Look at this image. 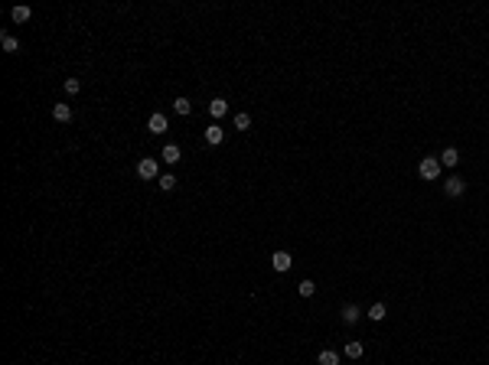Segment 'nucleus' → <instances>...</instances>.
<instances>
[{"label":"nucleus","mask_w":489,"mask_h":365,"mask_svg":"<svg viewBox=\"0 0 489 365\" xmlns=\"http://www.w3.org/2000/svg\"><path fill=\"white\" fill-rule=\"evenodd\" d=\"M271 264H274V271H281V274H284V271H291L294 258H291L287 251H274V254H271Z\"/></svg>","instance_id":"3"},{"label":"nucleus","mask_w":489,"mask_h":365,"mask_svg":"<svg viewBox=\"0 0 489 365\" xmlns=\"http://www.w3.org/2000/svg\"><path fill=\"white\" fill-rule=\"evenodd\" d=\"M0 43H4V52H20V43L10 36V33H4V36H0Z\"/></svg>","instance_id":"14"},{"label":"nucleus","mask_w":489,"mask_h":365,"mask_svg":"<svg viewBox=\"0 0 489 365\" xmlns=\"http://www.w3.org/2000/svg\"><path fill=\"white\" fill-rule=\"evenodd\" d=\"M62 88H65L68 95H79V88H82V85H79V79H65V82H62Z\"/></svg>","instance_id":"21"},{"label":"nucleus","mask_w":489,"mask_h":365,"mask_svg":"<svg viewBox=\"0 0 489 365\" xmlns=\"http://www.w3.org/2000/svg\"><path fill=\"white\" fill-rule=\"evenodd\" d=\"M160 157H163V163H176V160H180V147H176V143H167Z\"/></svg>","instance_id":"10"},{"label":"nucleus","mask_w":489,"mask_h":365,"mask_svg":"<svg viewBox=\"0 0 489 365\" xmlns=\"http://www.w3.org/2000/svg\"><path fill=\"white\" fill-rule=\"evenodd\" d=\"M222 137H225V130L219 127V124H209V127H205V140H209L212 147H216V143H222Z\"/></svg>","instance_id":"6"},{"label":"nucleus","mask_w":489,"mask_h":365,"mask_svg":"<svg viewBox=\"0 0 489 365\" xmlns=\"http://www.w3.org/2000/svg\"><path fill=\"white\" fill-rule=\"evenodd\" d=\"M320 365H339V355H336L333 349H323V352H320Z\"/></svg>","instance_id":"15"},{"label":"nucleus","mask_w":489,"mask_h":365,"mask_svg":"<svg viewBox=\"0 0 489 365\" xmlns=\"http://www.w3.org/2000/svg\"><path fill=\"white\" fill-rule=\"evenodd\" d=\"M385 313H388V310H385V304H372V307H369V320H375V323H382Z\"/></svg>","instance_id":"13"},{"label":"nucleus","mask_w":489,"mask_h":365,"mask_svg":"<svg viewBox=\"0 0 489 365\" xmlns=\"http://www.w3.org/2000/svg\"><path fill=\"white\" fill-rule=\"evenodd\" d=\"M362 352H366V349H362V342H349V346H346V355H349V359H362Z\"/></svg>","instance_id":"18"},{"label":"nucleus","mask_w":489,"mask_h":365,"mask_svg":"<svg viewBox=\"0 0 489 365\" xmlns=\"http://www.w3.org/2000/svg\"><path fill=\"white\" fill-rule=\"evenodd\" d=\"M225 111H229L225 98H212L209 101V114H212V118H225Z\"/></svg>","instance_id":"8"},{"label":"nucleus","mask_w":489,"mask_h":365,"mask_svg":"<svg viewBox=\"0 0 489 365\" xmlns=\"http://www.w3.org/2000/svg\"><path fill=\"white\" fill-rule=\"evenodd\" d=\"M463 189H466V183L460 180V176H447V180H444V192H447V196H463Z\"/></svg>","instance_id":"4"},{"label":"nucleus","mask_w":489,"mask_h":365,"mask_svg":"<svg viewBox=\"0 0 489 365\" xmlns=\"http://www.w3.org/2000/svg\"><path fill=\"white\" fill-rule=\"evenodd\" d=\"M460 163V154H457V147H447L444 154H440V167H457Z\"/></svg>","instance_id":"7"},{"label":"nucleus","mask_w":489,"mask_h":365,"mask_svg":"<svg viewBox=\"0 0 489 365\" xmlns=\"http://www.w3.org/2000/svg\"><path fill=\"white\" fill-rule=\"evenodd\" d=\"M251 127V118H248V114L242 111V114H235V130H248Z\"/></svg>","instance_id":"20"},{"label":"nucleus","mask_w":489,"mask_h":365,"mask_svg":"<svg viewBox=\"0 0 489 365\" xmlns=\"http://www.w3.org/2000/svg\"><path fill=\"white\" fill-rule=\"evenodd\" d=\"M356 320H359V307H356V304H346V307H342V323H346V326H353Z\"/></svg>","instance_id":"9"},{"label":"nucleus","mask_w":489,"mask_h":365,"mask_svg":"<svg viewBox=\"0 0 489 365\" xmlns=\"http://www.w3.org/2000/svg\"><path fill=\"white\" fill-rule=\"evenodd\" d=\"M137 176H141V180H160V167H157L154 157H147V160L137 163Z\"/></svg>","instance_id":"1"},{"label":"nucleus","mask_w":489,"mask_h":365,"mask_svg":"<svg viewBox=\"0 0 489 365\" xmlns=\"http://www.w3.org/2000/svg\"><path fill=\"white\" fill-rule=\"evenodd\" d=\"M10 17H13V23H26L30 20V7H13Z\"/></svg>","instance_id":"12"},{"label":"nucleus","mask_w":489,"mask_h":365,"mask_svg":"<svg viewBox=\"0 0 489 365\" xmlns=\"http://www.w3.org/2000/svg\"><path fill=\"white\" fill-rule=\"evenodd\" d=\"M173 108H176V114H189V111H192L189 98H176V101H173Z\"/></svg>","instance_id":"19"},{"label":"nucleus","mask_w":489,"mask_h":365,"mask_svg":"<svg viewBox=\"0 0 489 365\" xmlns=\"http://www.w3.org/2000/svg\"><path fill=\"white\" fill-rule=\"evenodd\" d=\"M157 183H160V189H173V186H176V176L173 173H160V180H157Z\"/></svg>","instance_id":"17"},{"label":"nucleus","mask_w":489,"mask_h":365,"mask_svg":"<svg viewBox=\"0 0 489 365\" xmlns=\"http://www.w3.org/2000/svg\"><path fill=\"white\" fill-rule=\"evenodd\" d=\"M52 118H56V121H72V108H68V105H56V108H52Z\"/></svg>","instance_id":"11"},{"label":"nucleus","mask_w":489,"mask_h":365,"mask_svg":"<svg viewBox=\"0 0 489 365\" xmlns=\"http://www.w3.org/2000/svg\"><path fill=\"white\" fill-rule=\"evenodd\" d=\"M297 290H300V297H313V294H316V284H313V280H300Z\"/></svg>","instance_id":"16"},{"label":"nucleus","mask_w":489,"mask_h":365,"mask_svg":"<svg viewBox=\"0 0 489 365\" xmlns=\"http://www.w3.org/2000/svg\"><path fill=\"white\" fill-rule=\"evenodd\" d=\"M147 127H150V134H163V130H167V114H160V111L150 114V124H147Z\"/></svg>","instance_id":"5"},{"label":"nucleus","mask_w":489,"mask_h":365,"mask_svg":"<svg viewBox=\"0 0 489 365\" xmlns=\"http://www.w3.org/2000/svg\"><path fill=\"white\" fill-rule=\"evenodd\" d=\"M417 173H421L424 180H437V176H440V160H437V157H424L421 167H417Z\"/></svg>","instance_id":"2"}]
</instances>
